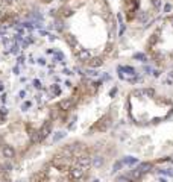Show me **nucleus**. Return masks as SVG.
I'll return each instance as SVG.
<instances>
[{
	"instance_id": "nucleus-1",
	"label": "nucleus",
	"mask_w": 173,
	"mask_h": 182,
	"mask_svg": "<svg viewBox=\"0 0 173 182\" xmlns=\"http://www.w3.org/2000/svg\"><path fill=\"white\" fill-rule=\"evenodd\" d=\"M84 170H85V169H82L81 165L73 167V169L70 170V178H71V179H81L82 176H84Z\"/></svg>"
},
{
	"instance_id": "nucleus-2",
	"label": "nucleus",
	"mask_w": 173,
	"mask_h": 182,
	"mask_svg": "<svg viewBox=\"0 0 173 182\" xmlns=\"http://www.w3.org/2000/svg\"><path fill=\"white\" fill-rule=\"evenodd\" d=\"M2 153H3V156L8 159H11L15 156V149L12 147V146H9V144H5L3 146V149H2Z\"/></svg>"
},
{
	"instance_id": "nucleus-3",
	"label": "nucleus",
	"mask_w": 173,
	"mask_h": 182,
	"mask_svg": "<svg viewBox=\"0 0 173 182\" xmlns=\"http://www.w3.org/2000/svg\"><path fill=\"white\" fill-rule=\"evenodd\" d=\"M50 131H52V125H50V123H46V125L38 131V132H40V138H41V140H44V138L50 134Z\"/></svg>"
},
{
	"instance_id": "nucleus-4",
	"label": "nucleus",
	"mask_w": 173,
	"mask_h": 182,
	"mask_svg": "<svg viewBox=\"0 0 173 182\" xmlns=\"http://www.w3.org/2000/svg\"><path fill=\"white\" fill-rule=\"evenodd\" d=\"M78 58H79L81 61H90V59H91V55H90L88 50L81 49V50H78Z\"/></svg>"
},
{
	"instance_id": "nucleus-5",
	"label": "nucleus",
	"mask_w": 173,
	"mask_h": 182,
	"mask_svg": "<svg viewBox=\"0 0 173 182\" xmlns=\"http://www.w3.org/2000/svg\"><path fill=\"white\" fill-rule=\"evenodd\" d=\"M78 164L81 165L82 169H87V167H90V164H91V158H90V156H81V158L78 159Z\"/></svg>"
},
{
	"instance_id": "nucleus-6",
	"label": "nucleus",
	"mask_w": 173,
	"mask_h": 182,
	"mask_svg": "<svg viewBox=\"0 0 173 182\" xmlns=\"http://www.w3.org/2000/svg\"><path fill=\"white\" fill-rule=\"evenodd\" d=\"M71 105H73V103H71L70 99H64V100L59 102V109H61V111H69L70 108H71Z\"/></svg>"
},
{
	"instance_id": "nucleus-7",
	"label": "nucleus",
	"mask_w": 173,
	"mask_h": 182,
	"mask_svg": "<svg viewBox=\"0 0 173 182\" xmlns=\"http://www.w3.org/2000/svg\"><path fill=\"white\" fill-rule=\"evenodd\" d=\"M103 64V61L100 59V58H93L91 61H90V67L93 68H97V67H100Z\"/></svg>"
},
{
	"instance_id": "nucleus-8",
	"label": "nucleus",
	"mask_w": 173,
	"mask_h": 182,
	"mask_svg": "<svg viewBox=\"0 0 173 182\" xmlns=\"http://www.w3.org/2000/svg\"><path fill=\"white\" fill-rule=\"evenodd\" d=\"M91 164L94 167H102V165H103V158H102V156H94V158L91 159Z\"/></svg>"
},
{
	"instance_id": "nucleus-9",
	"label": "nucleus",
	"mask_w": 173,
	"mask_h": 182,
	"mask_svg": "<svg viewBox=\"0 0 173 182\" xmlns=\"http://www.w3.org/2000/svg\"><path fill=\"white\" fill-rule=\"evenodd\" d=\"M138 20L141 23H146L147 20H149V12H146V11L140 12V14H138Z\"/></svg>"
},
{
	"instance_id": "nucleus-10",
	"label": "nucleus",
	"mask_w": 173,
	"mask_h": 182,
	"mask_svg": "<svg viewBox=\"0 0 173 182\" xmlns=\"http://www.w3.org/2000/svg\"><path fill=\"white\" fill-rule=\"evenodd\" d=\"M138 169L143 171V173H146V171H149L150 169H152V165H150L149 162H141V164L138 165Z\"/></svg>"
},
{
	"instance_id": "nucleus-11",
	"label": "nucleus",
	"mask_w": 173,
	"mask_h": 182,
	"mask_svg": "<svg viewBox=\"0 0 173 182\" xmlns=\"http://www.w3.org/2000/svg\"><path fill=\"white\" fill-rule=\"evenodd\" d=\"M141 175H143V171L140 170L138 167H137V169H134V170H132V173H131L132 179H138V178H141Z\"/></svg>"
},
{
	"instance_id": "nucleus-12",
	"label": "nucleus",
	"mask_w": 173,
	"mask_h": 182,
	"mask_svg": "<svg viewBox=\"0 0 173 182\" xmlns=\"http://www.w3.org/2000/svg\"><path fill=\"white\" fill-rule=\"evenodd\" d=\"M135 162H137V158H134V156H126V158L123 159V164H129V165H132Z\"/></svg>"
},
{
	"instance_id": "nucleus-13",
	"label": "nucleus",
	"mask_w": 173,
	"mask_h": 182,
	"mask_svg": "<svg viewBox=\"0 0 173 182\" xmlns=\"http://www.w3.org/2000/svg\"><path fill=\"white\" fill-rule=\"evenodd\" d=\"M144 94H146L147 97H152V96H155V91L152 90V88H146V90H144Z\"/></svg>"
},
{
	"instance_id": "nucleus-14",
	"label": "nucleus",
	"mask_w": 173,
	"mask_h": 182,
	"mask_svg": "<svg viewBox=\"0 0 173 182\" xmlns=\"http://www.w3.org/2000/svg\"><path fill=\"white\" fill-rule=\"evenodd\" d=\"M134 96H138V97H144V90H135L134 91Z\"/></svg>"
},
{
	"instance_id": "nucleus-15",
	"label": "nucleus",
	"mask_w": 173,
	"mask_h": 182,
	"mask_svg": "<svg viewBox=\"0 0 173 182\" xmlns=\"http://www.w3.org/2000/svg\"><path fill=\"white\" fill-rule=\"evenodd\" d=\"M122 165H123V162H120V161H117V162H115V164H114V167H113V170H114V171H117V170H118V169H122Z\"/></svg>"
},
{
	"instance_id": "nucleus-16",
	"label": "nucleus",
	"mask_w": 173,
	"mask_h": 182,
	"mask_svg": "<svg viewBox=\"0 0 173 182\" xmlns=\"http://www.w3.org/2000/svg\"><path fill=\"white\" fill-rule=\"evenodd\" d=\"M134 58H135V59H141V61H146V56H144L143 53H135Z\"/></svg>"
},
{
	"instance_id": "nucleus-17",
	"label": "nucleus",
	"mask_w": 173,
	"mask_h": 182,
	"mask_svg": "<svg viewBox=\"0 0 173 182\" xmlns=\"http://www.w3.org/2000/svg\"><path fill=\"white\" fill-rule=\"evenodd\" d=\"M152 5H153V6L158 9V8L161 6V0H152Z\"/></svg>"
},
{
	"instance_id": "nucleus-18",
	"label": "nucleus",
	"mask_w": 173,
	"mask_h": 182,
	"mask_svg": "<svg viewBox=\"0 0 173 182\" xmlns=\"http://www.w3.org/2000/svg\"><path fill=\"white\" fill-rule=\"evenodd\" d=\"M115 182H131V179H127L126 176H120V178H118Z\"/></svg>"
},
{
	"instance_id": "nucleus-19",
	"label": "nucleus",
	"mask_w": 173,
	"mask_h": 182,
	"mask_svg": "<svg viewBox=\"0 0 173 182\" xmlns=\"http://www.w3.org/2000/svg\"><path fill=\"white\" fill-rule=\"evenodd\" d=\"M64 135H65V134H64V132H59V134H58V135L55 136V140H53V141H55V143H56V141H59V140H61V138H64Z\"/></svg>"
},
{
	"instance_id": "nucleus-20",
	"label": "nucleus",
	"mask_w": 173,
	"mask_h": 182,
	"mask_svg": "<svg viewBox=\"0 0 173 182\" xmlns=\"http://www.w3.org/2000/svg\"><path fill=\"white\" fill-rule=\"evenodd\" d=\"M170 11H172V5H169V3H167V5L164 6V12H170Z\"/></svg>"
},
{
	"instance_id": "nucleus-21",
	"label": "nucleus",
	"mask_w": 173,
	"mask_h": 182,
	"mask_svg": "<svg viewBox=\"0 0 173 182\" xmlns=\"http://www.w3.org/2000/svg\"><path fill=\"white\" fill-rule=\"evenodd\" d=\"M52 90H53V93H55V94H59V93H61V90L58 88L56 85H53V87H52Z\"/></svg>"
},
{
	"instance_id": "nucleus-22",
	"label": "nucleus",
	"mask_w": 173,
	"mask_h": 182,
	"mask_svg": "<svg viewBox=\"0 0 173 182\" xmlns=\"http://www.w3.org/2000/svg\"><path fill=\"white\" fill-rule=\"evenodd\" d=\"M62 27H64V26H62V23L58 22L56 23V29H58V31H62Z\"/></svg>"
},
{
	"instance_id": "nucleus-23",
	"label": "nucleus",
	"mask_w": 173,
	"mask_h": 182,
	"mask_svg": "<svg viewBox=\"0 0 173 182\" xmlns=\"http://www.w3.org/2000/svg\"><path fill=\"white\" fill-rule=\"evenodd\" d=\"M88 74H90V76H97V71H94V70H88Z\"/></svg>"
},
{
	"instance_id": "nucleus-24",
	"label": "nucleus",
	"mask_w": 173,
	"mask_h": 182,
	"mask_svg": "<svg viewBox=\"0 0 173 182\" xmlns=\"http://www.w3.org/2000/svg\"><path fill=\"white\" fill-rule=\"evenodd\" d=\"M34 85H35V87H36V88H40V87H41V84H40V80H35V82H34Z\"/></svg>"
},
{
	"instance_id": "nucleus-25",
	"label": "nucleus",
	"mask_w": 173,
	"mask_h": 182,
	"mask_svg": "<svg viewBox=\"0 0 173 182\" xmlns=\"http://www.w3.org/2000/svg\"><path fill=\"white\" fill-rule=\"evenodd\" d=\"M0 91H3V84H0Z\"/></svg>"
},
{
	"instance_id": "nucleus-26",
	"label": "nucleus",
	"mask_w": 173,
	"mask_h": 182,
	"mask_svg": "<svg viewBox=\"0 0 173 182\" xmlns=\"http://www.w3.org/2000/svg\"><path fill=\"white\" fill-rule=\"evenodd\" d=\"M160 182H167V181L166 179H160Z\"/></svg>"
},
{
	"instance_id": "nucleus-27",
	"label": "nucleus",
	"mask_w": 173,
	"mask_h": 182,
	"mask_svg": "<svg viewBox=\"0 0 173 182\" xmlns=\"http://www.w3.org/2000/svg\"><path fill=\"white\" fill-rule=\"evenodd\" d=\"M44 2H46V3H50V2H52V0H44Z\"/></svg>"
},
{
	"instance_id": "nucleus-28",
	"label": "nucleus",
	"mask_w": 173,
	"mask_h": 182,
	"mask_svg": "<svg viewBox=\"0 0 173 182\" xmlns=\"http://www.w3.org/2000/svg\"><path fill=\"white\" fill-rule=\"evenodd\" d=\"M91 182H100V181H97V179H94V181H91Z\"/></svg>"
},
{
	"instance_id": "nucleus-29",
	"label": "nucleus",
	"mask_w": 173,
	"mask_h": 182,
	"mask_svg": "<svg viewBox=\"0 0 173 182\" xmlns=\"http://www.w3.org/2000/svg\"><path fill=\"white\" fill-rule=\"evenodd\" d=\"M170 23H172V26H173V18H172V20H170Z\"/></svg>"
},
{
	"instance_id": "nucleus-30",
	"label": "nucleus",
	"mask_w": 173,
	"mask_h": 182,
	"mask_svg": "<svg viewBox=\"0 0 173 182\" xmlns=\"http://www.w3.org/2000/svg\"><path fill=\"white\" fill-rule=\"evenodd\" d=\"M0 140H2V136H0Z\"/></svg>"
}]
</instances>
